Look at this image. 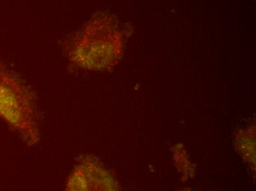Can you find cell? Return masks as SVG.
Returning <instances> with one entry per match:
<instances>
[{"mask_svg":"<svg viewBox=\"0 0 256 191\" xmlns=\"http://www.w3.org/2000/svg\"><path fill=\"white\" fill-rule=\"evenodd\" d=\"M238 138V147L244 158L248 162L254 163L255 164V137L248 136V135H240Z\"/></svg>","mask_w":256,"mask_h":191,"instance_id":"obj_4","label":"cell"},{"mask_svg":"<svg viewBox=\"0 0 256 191\" xmlns=\"http://www.w3.org/2000/svg\"><path fill=\"white\" fill-rule=\"evenodd\" d=\"M66 54L78 67L90 71L110 70L124 52V38L113 15L99 13L66 42Z\"/></svg>","mask_w":256,"mask_h":191,"instance_id":"obj_1","label":"cell"},{"mask_svg":"<svg viewBox=\"0 0 256 191\" xmlns=\"http://www.w3.org/2000/svg\"><path fill=\"white\" fill-rule=\"evenodd\" d=\"M114 181L104 169L92 158L82 160L68 179L70 191L112 190Z\"/></svg>","mask_w":256,"mask_h":191,"instance_id":"obj_3","label":"cell"},{"mask_svg":"<svg viewBox=\"0 0 256 191\" xmlns=\"http://www.w3.org/2000/svg\"><path fill=\"white\" fill-rule=\"evenodd\" d=\"M0 118L29 146L40 141V120L35 95L24 80L0 61Z\"/></svg>","mask_w":256,"mask_h":191,"instance_id":"obj_2","label":"cell"}]
</instances>
